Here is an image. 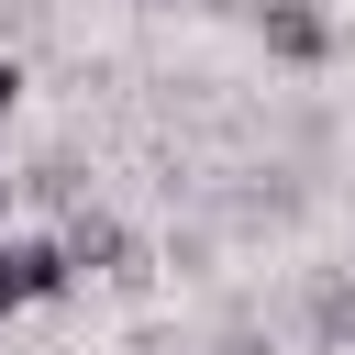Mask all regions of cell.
<instances>
[{
  "mask_svg": "<svg viewBox=\"0 0 355 355\" xmlns=\"http://www.w3.org/2000/svg\"><path fill=\"white\" fill-rule=\"evenodd\" d=\"M22 11H33V0H0V33H11V22H22Z\"/></svg>",
  "mask_w": 355,
  "mask_h": 355,
  "instance_id": "8992f818",
  "label": "cell"
},
{
  "mask_svg": "<svg viewBox=\"0 0 355 355\" xmlns=\"http://www.w3.org/2000/svg\"><path fill=\"white\" fill-rule=\"evenodd\" d=\"M78 266H67V244H33V233H0V322L11 311H33V300H55Z\"/></svg>",
  "mask_w": 355,
  "mask_h": 355,
  "instance_id": "6da1fadb",
  "label": "cell"
},
{
  "mask_svg": "<svg viewBox=\"0 0 355 355\" xmlns=\"http://www.w3.org/2000/svg\"><path fill=\"white\" fill-rule=\"evenodd\" d=\"M11 111H22V67L0 55V122H11Z\"/></svg>",
  "mask_w": 355,
  "mask_h": 355,
  "instance_id": "5b68a950",
  "label": "cell"
},
{
  "mask_svg": "<svg viewBox=\"0 0 355 355\" xmlns=\"http://www.w3.org/2000/svg\"><path fill=\"white\" fill-rule=\"evenodd\" d=\"M55 244H67V266H78V277H133V233H122L111 211H67V233H55Z\"/></svg>",
  "mask_w": 355,
  "mask_h": 355,
  "instance_id": "3957f363",
  "label": "cell"
},
{
  "mask_svg": "<svg viewBox=\"0 0 355 355\" xmlns=\"http://www.w3.org/2000/svg\"><path fill=\"white\" fill-rule=\"evenodd\" d=\"M311 322H322V344H355V288H322V311H311Z\"/></svg>",
  "mask_w": 355,
  "mask_h": 355,
  "instance_id": "277c9868",
  "label": "cell"
},
{
  "mask_svg": "<svg viewBox=\"0 0 355 355\" xmlns=\"http://www.w3.org/2000/svg\"><path fill=\"white\" fill-rule=\"evenodd\" d=\"M11 189H22V178H0V222H11Z\"/></svg>",
  "mask_w": 355,
  "mask_h": 355,
  "instance_id": "52a82bcc",
  "label": "cell"
},
{
  "mask_svg": "<svg viewBox=\"0 0 355 355\" xmlns=\"http://www.w3.org/2000/svg\"><path fill=\"white\" fill-rule=\"evenodd\" d=\"M255 33H266V55H288V67H322V55H333L322 0H255Z\"/></svg>",
  "mask_w": 355,
  "mask_h": 355,
  "instance_id": "7a4b0ae2",
  "label": "cell"
},
{
  "mask_svg": "<svg viewBox=\"0 0 355 355\" xmlns=\"http://www.w3.org/2000/svg\"><path fill=\"white\" fill-rule=\"evenodd\" d=\"M222 355H266V344H222Z\"/></svg>",
  "mask_w": 355,
  "mask_h": 355,
  "instance_id": "ba28073f",
  "label": "cell"
}]
</instances>
